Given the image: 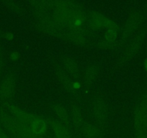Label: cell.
Returning a JSON list of instances; mask_svg holds the SVG:
<instances>
[{"label":"cell","instance_id":"6da1fadb","mask_svg":"<svg viewBox=\"0 0 147 138\" xmlns=\"http://www.w3.org/2000/svg\"><path fill=\"white\" fill-rule=\"evenodd\" d=\"M77 25H81V22H80V21H77Z\"/></svg>","mask_w":147,"mask_h":138},{"label":"cell","instance_id":"7a4b0ae2","mask_svg":"<svg viewBox=\"0 0 147 138\" xmlns=\"http://www.w3.org/2000/svg\"><path fill=\"white\" fill-rule=\"evenodd\" d=\"M146 69H147V60H146Z\"/></svg>","mask_w":147,"mask_h":138}]
</instances>
